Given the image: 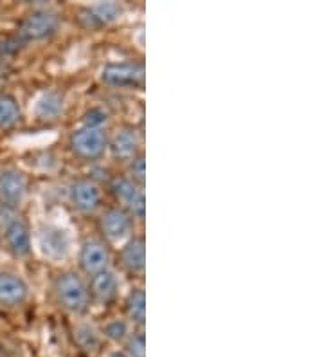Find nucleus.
<instances>
[{"mask_svg":"<svg viewBox=\"0 0 324 357\" xmlns=\"http://www.w3.org/2000/svg\"><path fill=\"white\" fill-rule=\"evenodd\" d=\"M69 146L74 155L83 159V161H95L107 150V134H105L103 128L82 127L70 134Z\"/></svg>","mask_w":324,"mask_h":357,"instance_id":"3","label":"nucleus"},{"mask_svg":"<svg viewBox=\"0 0 324 357\" xmlns=\"http://www.w3.org/2000/svg\"><path fill=\"white\" fill-rule=\"evenodd\" d=\"M38 248L47 260H65L70 253L69 235L67 231L58 226H43L38 231Z\"/></svg>","mask_w":324,"mask_h":357,"instance_id":"6","label":"nucleus"},{"mask_svg":"<svg viewBox=\"0 0 324 357\" xmlns=\"http://www.w3.org/2000/svg\"><path fill=\"white\" fill-rule=\"evenodd\" d=\"M121 266L132 275H141L144 271V261H146V249H144V238L134 236L128 240L121 249Z\"/></svg>","mask_w":324,"mask_h":357,"instance_id":"15","label":"nucleus"},{"mask_svg":"<svg viewBox=\"0 0 324 357\" xmlns=\"http://www.w3.org/2000/svg\"><path fill=\"white\" fill-rule=\"evenodd\" d=\"M60 29V17L51 9H36L27 15L20 22L17 29V36L27 44V42H40L52 36Z\"/></svg>","mask_w":324,"mask_h":357,"instance_id":"2","label":"nucleus"},{"mask_svg":"<svg viewBox=\"0 0 324 357\" xmlns=\"http://www.w3.org/2000/svg\"><path fill=\"white\" fill-rule=\"evenodd\" d=\"M103 334L107 335L108 340L112 341H125L126 335H128V325H126L123 319H112V321H108L103 328Z\"/></svg>","mask_w":324,"mask_h":357,"instance_id":"21","label":"nucleus"},{"mask_svg":"<svg viewBox=\"0 0 324 357\" xmlns=\"http://www.w3.org/2000/svg\"><path fill=\"white\" fill-rule=\"evenodd\" d=\"M70 202L82 213H92L101 204L100 186L88 178H79L70 186Z\"/></svg>","mask_w":324,"mask_h":357,"instance_id":"11","label":"nucleus"},{"mask_svg":"<svg viewBox=\"0 0 324 357\" xmlns=\"http://www.w3.org/2000/svg\"><path fill=\"white\" fill-rule=\"evenodd\" d=\"M54 292H56L58 303L69 312L85 314L88 309V303H91L88 287L85 285L82 276L72 271L58 275L56 282H54Z\"/></svg>","mask_w":324,"mask_h":357,"instance_id":"1","label":"nucleus"},{"mask_svg":"<svg viewBox=\"0 0 324 357\" xmlns=\"http://www.w3.org/2000/svg\"><path fill=\"white\" fill-rule=\"evenodd\" d=\"M0 357H6V356H4V352H2V350H0Z\"/></svg>","mask_w":324,"mask_h":357,"instance_id":"27","label":"nucleus"},{"mask_svg":"<svg viewBox=\"0 0 324 357\" xmlns=\"http://www.w3.org/2000/svg\"><path fill=\"white\" fill-rule=\"evenodd\" d=\"M74 334H76V343L82 347L85 352H95V350L100 349V334L94 331V328L91 327V325H86V323H82V325H78L76 327V331H74Z\"/></svg>","mask_w":324,"mask_h":357,"instance_id":"19","label":"nucleus"},{"mask_svg":"<svg viewBox=\"0 0 324 357\" xmlns=\"http://www.w3.org/2000/svg\"><path fill=\"white\" fill-rule=\"evenodd\" d=\"M29 296V287L20 276L13 273H0V305H22Z\"/></svg>","mask_w":324,"mask_h":357,"instance_id":"12","label":"nucleus"},{"mask_svg":"<svg viewBox=\"0 0 324 357\" xmlns=\"http://www.w3.org/2000/svg\"><path fill=\"white\" fill-rule=\"evenodd\" d=\"M110 357H125V356H121V354H110Z\"/></svg>","mask_w":324,"mask_h":357,"instance_id":"26","label":"nucleus"},{"mask_svg":"<svg viewBox=\"0 0 324 357\" xmlns=\"http://www.w3.org/2000/svg\"><path fill=\"white\" fill-rule=\"evenodd\" d=\"M20 118V109L15 98L0 96V128L13 127Z\"/></svg>","mask_w":324,"mask_h":357,"instance_id":"20","label":"nucleus"},{"mask_svg":"<svg viewBox=\"0 0 324 357\" xmlns=\"http://www.w3.org/2000/svg\"><path fill=\"white\" fill-rule=\"evenodd\" d=\"M22 45H24V42L17 35L9 36V38L0 42V54H15L17 51H20Z\"/></svg>","mask_w":324,"mask_h":357,"instance_id":"25","label":"nucleus"},{"mask_svg":"<svg viewBox=\"0 0 324 357\" xmlns=\"http://www.w3.org/2000/svg\"><path fill=\"white\" fill-rule=\"evenodd\" d=\"M126 312L128 318L137 325H144L146 319V296L143 289H134L126 298Z\"/></svg>","mask_w":324,"mask_h":357,"instance_id":"18","label":"nucleus"},{"mask_svg":"<svg viewBox=\"0 0 324 357\" xmlns=\"http://www.w3.org/2000/svg\"><path fill=\"white\" fill-rule=\"evenodd\" d=\"M126 354L130 357H144L146 350H144V335L135 334L132 335L126 343Z\"/></svg>","mask_w":324,"mask_h":357,"instance_id":"22","label":"nucleus"},{"mask_svg":"<svg viewBox=\"0 0 324 357\" xmlns=\"http://www.w3.org/2000/svg\"><path fill=\"white\" fill-rule=\"evenodd\" d=\"M91 287H88V294H91L92 300H95L101 305H107L114 298L117 296V291H119V282H117L116 275L112 271H103V273H98V275L91 276Z\"/></svg>","mask_w":324,"mask_h":357,"instance_id":"14","label":"nucleus"},{"mask_svg":"<svg viewBox=\"0 0 324 357\" xmlns=\"http://www.w3.org/2000/svg\"><path fill=\"white\" fill-rule=\"evenodd\" d=\"M110 264V255L100 240H86L79 251V266L88 276H94L98 273H103L108 269Z\"/></svg>","mask_w":324,"mask_h":357,"instance_id":"9","label":"nucleus"},{"mask_svg":"<svg viewBox=\"0 0 324 357\" xmlns=\"http://www.w3.org/2000/svg\"><path fill=\"white\" fill-rule=\"evenodd\" d=\"M121 15L123 8L117 2H98L88 8H83L79 18L83 26L88 29H100V27L116 22Z\"/></svg>","mask_w":324,"mask_h":357,"instance_id":"10","label":"nucleus"},{"mask_svg":"<svg viewBox=\"0 0 324 357\" xmlns=\"http://www.w3.org/2000/svg\"><path fill=\"white\" fill-rule=\"evenodd\" d=\"M110 192H112L114 199H116L121 209H125L126 213L134 215V217H144V208H146V201H144L143 188L134 183L128 177H116L110 183Z\"/></svg>","mask_w":324,"mask_h":357,"instance_id":"4","label":"nucleus"},{"mask_svg":"<svg viewBox=\"0 0 324 357\" xmlns=\"http://www.w3.org/2000/svg\"><path fill=\"white\" fill-rule=\"evenodd\" d=\"M130 174H132V181L137 183L139 186H143L144 183V159L143 155L134 157L132 165H130Z\"/></svg>","mask_w":324,"mask_h":357,"instance_id":"23","label":"nucleus"},{"mask_svg":"<svg viewBox=\"0 0 324 357\" xmlns=\"http://www.w3.org/2000/svg\"><path fill=\"white\" fill-rule=\"evenodd\" d=\"M110 150L112 155L117 159H134L137 155L139 150V137L137 132L130 127H123L114 134L112 141H110Z\"/></svg>","mask_w":324,"mask_h":357,"instance_id":"16","label":"nucleus"},{"mask_svg":"<svg viewBox=\"0 0 324 357\" xmlns=\"http://www.w3.org/2000/svg\"><path fill=\"white\" fill-rule=\"evenodd\" d=\"M4 229L6 245L15 257H27L31 253V233L29 227L26 224L15 218L8 226L2 227Z\"/></svg>","mask_w":324,"mask_h":357,"instance_id":"13","label":"nucleus"},{"mask_svg":"<svg viewBox=\"0 0 324 357\" xmlns=\"http://www.w3.org/2000/svg\"><path fill=\"white\" fill-rule=\"evenodd\" d=\"M132 215L121 208L107 209L100 217V229L103 236L110 242H121L132 233Z\"/></svg>","mask_w":324,"mask_h":357,"instance_id":"7","label":"nucleus"},{"mask_svg":"<svg viewBox=\"0 0 324 357\" xmlns=\"http://www.w3.org/2000/svg\"><path fill=\"white\" fill-rule=\"evenodd\" d=\"M61 112H63V98L54 91L42 94V98L35 105V116L43 121L56 119Z\"/></svg>","mask_w":324,"mask_h":357,"instance_id":"17","label":"nucleus"},{"mask_svg":"<svg viewBox=\"0 0 324 357\" xmlns=\"http://www.w3.org/2000/svg\"><path fill=\"white\" fill-rule=\"evenodd\" d=\"M144 66L139 61H119L108 63L101 70V79L110 87H135L143 82Z\"/></svg>","mask_w":324,"mask_h":357,"instance_id":"5","label":"nucleus"},{"mask_svg":"<svg viewBox=\"0 0 324 357\" xmlns=\"http://www.w3.org/2000/svg\"><path fill=\"white\" fill-rule=\"evenodd\" d=\"M27 193V181L18 170L0 172V202L2 206L15 208L24 201Z\"/></svg>","mask_w":324,"mask_h":357,"instance_id":"8","label":"nucleus"},{"mask_svg":"<svg viewBox=\"0 0 324 357\" xmlns=\"http://www.w3.org/2000/svg\"><path fill=\"white\" fill-rule=\"evenodd\" d=\"M85 125L83 127H98L101 128L103 127V123L107 121V114L103 112L101 109H92L91 112H86L85 114Z\"/></svg>","mask_w":324,"mask_h":357,"instance_id":"24","label":"nucleus"}]
</instances>
